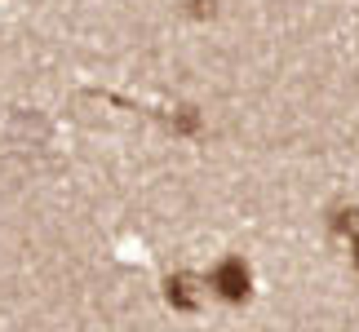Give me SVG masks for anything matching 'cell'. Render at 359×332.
Returning <instances> with one entry per match:
<instances>
[{"label":"cell","mask_w":359,"mask_h":332,"mask_svg":"<svg viewBox=\"0 0 359 332\" xmlns=\"http://www.w3.org/2000/svg\"><path fill=\"white\" fill-rule=\"evenodd\" d=\"M209 288L222 301H244L248 297V266L240 257H226V261H217V270H213V279H209Z\"/></svg>","instance_id":"1"},{"label":"cell","mask_w":359,"mask_h":332,"mask_svg":"<svg viewBox=\"0 0 359 332\" xmlns=\"http://www.w3.org/2000/svg\"><path fill=\"white\" fill-rule=\"evenodd\" d=\"M169 301H177L182 310L196 306V297H191V279H182V275H177V279H169Z\"/></svg>","instance_id":"2"},{"label":"cell","mask_w":359,"mask_h":332,"mask_svg":"<svg viewBox=\"0 0 359 332\" xmlns=\"http://www.w3.org/2000/svg\"><path fill=\"white\" fill-rule=\"evenodd\" d=\"M351 253H355V266H359V240H355V244H351Z\"/></svg>","instance_id":"3"}]
</instances>
